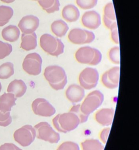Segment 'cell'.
<instances>
[{
	"mask_svg": "<svg viewBox=\"0 0 139 150\" xmlns=\"http://www.w3.org/2000/svg\"><path fill=\"white\" fill-rule=\"evenodd\" d=\"M44 76L53 89L59 91L67 84V75L64 69L59 66H49L45 68Z\"/></svg>",
	"mask_w": 139,
	"mask_h": 150,
	"instance_id": "obj_1",
	"label": "cell"
},
{
	"mask_svg": "<svg viewBox=\"0 0 139 150\" xmlns=\"http://www.w3.org/2000/svg\"><path fill=\"white\" fill-rule=\"evenodd\" d=\"M52 122L58 131L63 133L74 130L81 124L78 117L71 112L58 115L53 119Z\"/></svg>",
	"mask_w": 139,
	"mask_h": 150,
	"instance_id": "obj_2",
	"label": "cell"
},
{
	"mask_svg": "<svg viewBox=\"0 0 139 150\" xmlns=\"http://www.w3.org/2000/svg\"><path fill=\"white\" fill-rule=\"evenodd\" d=\"M40 45L45 52L52 56L58 57L64 53V43L50 34H45L40 37Z\"/></svg>",
	"mask_w": 139,
	"mask_h": 150,
	"instance_id": "obj_3",
	"label": "cell"
},
{
	"mask_svg": "<svg viewBox=\"0 0 139 150\" xmlns=\"http://www.w3.org/2000/svg\"><path fill=\"white\" fill-rule=\"evenodd\" d=\"M104 101V95L100 91H94L86 97L82 105L81 110L86 115H89L100 107Z\"/></svg>",
	"mask_w": 139,
	"mask_h": 150,
	"instance_id": "obj_4",
	"label": "cell"
},
{
	"mask_svg": "<svg viewBox=\"0 0 139 150\" xmlns=\"http://www.w3.org/2000/svg\"><path fill=\"white\" fill-rule=\"evenodd\" d=\"M36 129V137L51 144H57L61 139L60 134L56 132L47 122H41L34 127Z\"/></svg>",
	"mask_w": 139,
	"mask_h": 150,
	"instance_id": "obj_5",
	"label": "cell"
},
{
	"mask_svg": "<svg viewBox=\"0 0 139 150\" xmlns=\"http://www.w3.org/2000/svg\"><path fill=\"white\" fill-rule=\"evenodd\" d=\"M99 80V73L96 69L87 67L80 73L79 82L81 86L87 90L94 88L96 87Z\"/></svg>",
	"mask_w": 139,
	"mask_h": 150,
	"instance_id": "obj_6",
	"label": "cell"
},
{
	"mask_svg": "<svg viewBox=\"0 0 139 150\" xmlns=\"http://www.w3.org/2000/svg\"><path fill=\"white\" fill-rule=\"evenodd\" d=\"M43 60L39 54L32 53L29 54L22 64V68L29 75H39L41 71Z\"/></svg>",
	"mask_w": 139,
	"mask_h": 150,
	"instance_id": "obj_7",
	"label": "cell"
},
{
	"mask_svg": "<svg viewBox=\"0 0 139 150\" xmlns=\"http://www.w3.org/2000/svg\"><path fill=\"white\" fill-rule=\"evenodd\" d=\"M36 137V129L32 126L26 125L17 129L14 133V138L22 146H29Z\"/></svg>",
	"mask_w": 139,
	"mask_h": 150,
	"instance_id": "obj_8",
	"label": "cell"
},
{
	"mask_svg": "<svg viewBox=\"0 0 139 150\" xmlns=\"http://www.w3.org/2000/svg\"><path fill=\"white\" fill-rule=\"evenodd\" d=\"M32 108L34 114L44 117H50L56 113L55 108L43 98H37L34 100Z\"/></svg>",
	"mask_w": 139,
	"mask_h": 150,
	"instance_id": "obj_9",
	"label": "cell"
},
{
	"mask_svg": "<svg viewBox=\"0 0 139 150\" xmlns=\"http://www.w3.org/2000/svg\"><path fill=\"white\" fill-rule=\"evenodd\" d=\"M120 67H114L105 71L102 76L101 81L104 86L109 89L118 88L120 82Z\"/></svg>",
	"mask_w": 139,
	"mask_h": 150,
	"instance_id": "obj_10",
	"label": "cell"
},
{
	"mask_svg": "<svg viewBox=\"0 0 139 150\" xmlns=\"http://www.w3.org/2000/svg\"><path fill=\"white\" fill-rule=\"evenodd\" d=\"M39 19L34 15H29L22 18L18 27L23 34H29L35 33L39 25Z\"/></svg>",
	"mask_w": 139,
	"mask_h": 150,
	"instance_id": "obj_11",
	"label": "cell"
},
{
	"mask_svg": "<svg viewBox=\"0 0 139 150\" xmlns=\"http://www.w3.org/2000/svg\"><path fill=\"white\" fill-rule=\"evenodd\" d=\"M82 23L86 28L96 29L101 25V16L96 11H86L82 16Z\"/></svg>",
	"mask_w": 139,
	"mask_h": 150,
	"instance_id": "obj_12",
	"label": "cell"
},
{
	"mask_svg": "<svg viewBox=\"0 0 139 150\" xmlns=\"http://www.w3.org/2000/svg\"><path fill=\"white\" fill-rule=\"evenodd\" d=\"M114 115V109L105 108L97 111L95 118L96 122L100 125L109 126L112 124Z\"/></svg>",
	"mask_w": 139,
	"mask_h": 150,
	"instance_id": "obj_13",
	"label": "cell"
},
{
	"mask_svg": "<svg viewBox=\"0 0 139 150\" xmlns=\"http://www.w3.org/2000/svg\"><path fill=\"white\" fill-rule=\"evenodd\" d=\"M66 97L72 103H78L81 102L85 97L84 89L77 84H72L68 87L66 89Z\"/></svg>",
	"mask_w": 139,
	"mask_h": 150,
	"instance_id": "obj_14",
	"label": "cell"
},
{
	"mask_svg": "<svg viewBox=\"0 0 139 150\" xmlns=\"http://www.w3.org/2000/svg\"><path fill=\"white\" fill-rule=\"evenodd\" d=\"M94 54V48L89 46L83 47L77 50L75 57L80 64H89L93 59Z\"/></svg>",
	"mask_w": 139,
	"mask_h": 150,
	"instance_id": "obj_15",
	"label": "cell"
},
{
	"mask_svg": "<svg viewBox=\"0 0 139 150\" xmlns=\"http://www.w3.org/2000/svg\"><path fill=\"white\" fill-rule=\"evenodd\" d=\"M27 91V86L22 80L15 79L9 83L7 88L8 93H12L16 98H21Z\"/></svg>",
	"mask_w": 139,
	"mask_h": 150,
	"instance_id": "obj_16",
	"label": "cell"
},
{
	"mask_svg": "<svg viewBox=\"0 0 139 150\" xmlns=\"http://www.w3.org/2000/svg\"><path fill=\"white\" fill-rule=\"evenodd\" d=\"M16 99L12 93H4L0 96V111L3 113L11 112V108L16 105Z\"/></svg>",
	"mask_w": 139,
	"mask_h": 150,
	"instance_id": "obj_17",
	"label": "cell"
},
{
	"mask_svg": "<svg viewBox=\"0 0 139 150\" xmlns=\"http://www.w3.org/2000/svg\"><path fill=\"white\" fill-rule=\"evenodd\" d=\"M103 22L105 27L108 29L110 28L111 25L117 22L114 7L112 2L107 4L104 7Z\"/></svg>",
	"mask_w": 139,
	"mask_h": 150,
	"instance_id": "obj_18",
	"label": "cell"
},
{
	"mask_svg": "<svg viewBox=\"0 0 139 150\" xmlns=\"http://www.w3.org/2000/svg\"><path fill=\"white\" fill-rule=\"evenodd\" d=\"M86 30L81 28L72 29L68 34L69 41L76 45L86 44Z\"/></svg>",
	"mask_w": 139,
	"mask_h": 150,
	"instance_id": "obj_19",
	"label": "cell"
},
{
	"mask_svg": "<svg viewBox=\"0 0 139 150\" xmlns=\"http://www.w3.org/2000/svg\"><path fill=\"white\" fill-rule=\"evenodd\" d=\"M62 16L68 22H73L78 20L80 12L75 5L68 4L63 9Z\"/></svg>",
	"mask_w": 139,
	"mask_h": 150,
	"instance_id": "obj_20",
	"label": "cell"
},
{
	"mask_svg": "<svg viewBox=\"0 0 139 150\" xmlns=\"http://www.w3.org/2000/svg\"><path fill=\"white\" fill-rule=\"evenodd\" d=\"M37 46V36L36 33L26 34H22L20 47L26 51L35 50Z\"/></svg>",
	"mask_w": 139,
	"mask_h": 150,
	"instance_id": "obj_21",
	"label": "cell"
},
{
	"mask_svg": "<svg viewBox=\"0 0 139 150\" xmlns=\"http://www.w3.org/2000/svg\"><path fill=\"white\" fill-rule=\"evenodd\" d=\"M20 34V30L15 25H8L5 27L2 31V36L3 39L11 42L16 41L19 38Z\"/></svg>",
	"mask_w": 139,
	"mask_h": 150,
	"instance_id": "obj_22",
	"label": "cell"
},
{
	"mask_svg": "<svg viewBox=\"0 0 139 150\" xmlns=\"http://www.w3.org/2000/svg\"><path fill=\"white\" fill-rule=\"evenodd\" d=\"M68 26L67 23L62 20L54 21L51 25V30L54 34L59 38L64 36L68 32Z\"/></svg>",
	"mask_w": 139,
	"mask_h": 150,
	"instance_id": "obj_23",
	"label": "cell"
},
{
	"mask_svg": "<svg viewBox=\"0 0 139 150\" xmlns=\"http://www.w3.org/2000/svg\"><path fill=\"white\" fill-rule=\"evenodd\" d=\"M38 2L47 13H53L59 10L61 4L58 0H39Z\"/></svg>",
	"mask_w": 139,
	"mask_h": 150,
	"instance_id": "obj_24",
	"label": "cell"
},
{
	"mask_svg": "<svg viewBox=\"0 0 139 150\" xmlns=\"http://www.w3.org/2000/svg\"><path fill=\"white\" fill-rule=\"evenodd\" d=\"M14 14V11L9 6H0V27L8 23Z\"/></svg>",
	"mask_w": 139,
	"mask_h": 150,
	"instance_id": "obj_25",
	"label": "cell"
},
{
	"mask_svg": "<svg viewBox=\"0 0 139 150\" xmlns=\"http://www.w3.org/2000/svg\"><path fill=\"white\" fill-rule=\"evenodd\" d=\"M14 64L8 62L0 66V79H7L14 74Z\"/></svg>",
	"mask_w": 139,
	"mask_h": 150,
	"instance_id": "obj_26",
	"label": "cell"
},
{
	"mask_svg": "<svg viewBox=\"0 0 139 150\" xmlns=\"http://www.w3.org/2000/svg\"><path fill=\"white\" fill-rule=\"evenodd\" d=\"M83 150H104V147L99 140L96 139L86 140L81 143Z\"/></svg>",
	"mask_w": 139,
	"mask_h": 150,
	"instance_id": "obj_27",
	"label": "cell"
},
{
	"mask_svg": "<svg viewBox=\"0 0 139 150\" xmlns=\"http://www.w3.org/2000/svg\"><path fill=\"white\" fill-rule=\"evenodd\" d=\"M109 57L110 61L115 64H120V47H114L112 48L109 52Z\"/></svg>",
	"mask_w": 139,
	"mask_h": 150,
	"instance_id": "obj_28",
	"label": "cell"
},
{
	"mask_svg": "<svg viewBox=\"0 0 139 150\" xmlns=\"http://www.w3.org/2000/svg\"><path fill=\"white\" fill-rule=\"evenodd\" d=\"M12 50L13 48L11 44L0 41V60L9 55Z\"/></svg>",
	"mask_w": 139,
	"mask_h": 150,
	"instance_id": "obj_29",
	"label": "cell"
},
{
	"mask_svg": "<svg viewBox=\"0 0 139 150\" xmlns=\"http://www.w3.org/2000/svg\"><path fill=\"white\" fill-rule=\"evenodd\" d=\"M70 112H72V113H75L76 115L78 117L79 119L80 120L81 124L84 123V122H86L88 121L89 116L84 115L81 111V105L80 104L73 106L71 108V110H70Z\"/></svg>",
	"mask_w": 139,
	"mask_h": 150,
	"instance_id": "obj_30",
	"label": "cell"
},
{
	"mask_svg": "<svg viewBox=\"0 0 139 150\" xmlns=\"http://www.w3.org/2000/svg\"><path fill=\"white\" fill-rule=\"evenodd\" d=\"M76 3L79 7L83 9H89L95 7L97 4V1L91 0V1H82L77 0Z\"/></svg>",
	"mask_w": 139,
	"mask_h": 150,
	"instance_id": "obj_31",
	"label": "cell"
},
{
	"mask_svg": "<svg viewBox=\"0 0 139 150\" xmlns=\"http://www.w3.org/2000/svg\"><path fill=\"white\" fill-rule=\"evenodd\" d=\"M12 122V118L11 116L10 112L3 113L0 111V126L6 127L10 125Z\"/></svg>",
	"mask_w": 139,
	"mask_h": 150,
	"instance_id": "obj_32",
	"label": "cell"
},
{
	"mask_svg": "<svg viewBox=\"0 0 139 150\" xmlns=\"http://www.w3.org/2000/svg\"><path fill=\"white\" fill-rule=\"evenodd\" d=\"M58 150H79L78 145L72 142H66L61 144Z\"/></svg>",
	"mask_w": 139,
	"mask_h": 150,
	"instance_id": "obj_33",
	"label": "cell"
},
{
	"mask_svg": "<svg viewBox=\"0 0 139 150\" xmlns=\"http://www.w3.org/2000/svg\"><path fill=\"white\" fill-rule=\"evenodd\" d=\"M111 36L112 40L116 44H119V37H118V25L117 22L115 23L114 25H111L110 28Z\"/></svg>",
	"mask_w": 139,
	"mask_h": 150,
	"instance_id": "obj_34",
	"label": "cell"
},
{
	"mask_svg": "<svg viewBox=\"0 0 139 150\" xmlns=\"http://www.w3.org/2000/svg\"><path fill=\"white\" fill-rule=\"evenodd\" d=\"M94 51H95L94 57H93V60L89 64L90 65H91V66H96V65L99 64L102 60V54L101 53L100 50H98L96 48H94Z\"/></svg>",
	"mask_w": 139,
	"mask_h": 150,
	"instance_id": "obj_35",
	"label": "cell"
},
{
	"mask_svg": "<svg viewBox=\"0 0 139 150\" xmlns=\"http://www.w3.org/2000/svg\"><path fill=\"white\" fill-rule=\"evenodd\" d=\"M110 127H108L106 129H103L100 134V139L104 144H106L107 143L108 136L110 132Z\"/></svg>",
	"mask_w": 139,
	"mask_h": 150,
	"instance_id": "obj_36",
	"label": "cell"
},
{
	"mask_svg": "<svg viewBox=\"0 0 139 150\" xmlns=\"http://www.w3.org/2000/svg\"><path fill=\"white\" fill-rule=\"evenodd\" d=\"M0 150H20L18 147L16 146L13 144L7 143L3 146L0 147Z\"/></svg>",
	"mask_w": 139,
	"mask_h": 150,
	"instance_id": "obj_37",
	"label": "cell"
},
{
	"mask_svg": "<svg viewBox=\"0 0 139 150\" xmlns=\"http://www.w3.org/2000/svg\"><path fill=\"white\" fill-rule=\"evenodd\" d=\"M86 43H91L93 42V41L95 39V35L93 33L90 31H88L86 30Z\"/></svg>",
	"mask_w": 139,
	"mask_h": 150,
	"instance_id": "obj_38",
	"label": "cell"
},
{
	"mask_svg": "<svg viewBox=\"0 0 139 150\" xmlns=\"http://www.w3.org/2000/svg\"><path fill=\"white\" fill-rule=\"evenodd\" d=\"M1 89H2V85H1V82H0V92H1Z\"/></svg>",
	"mask_w": 139,
	"mask_h": 150,
	"instance_id": "obj_39",
	"label": "cell"
}]
</instances>
